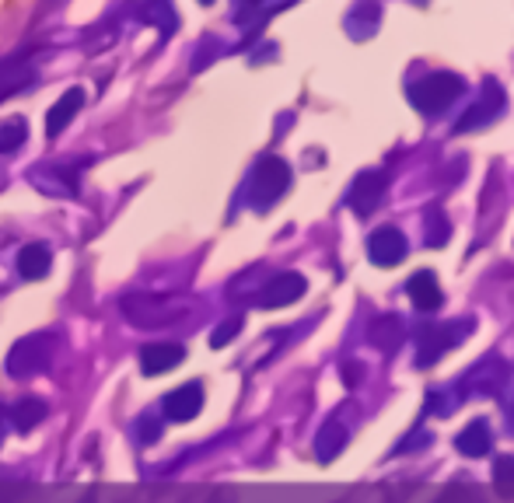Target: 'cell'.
Wrapping results in <instances>:
<instances>
[{"mask_svg": "<svg viewBox=\"0 0 514 503\" xmlns=\"http://www.w3.org/2000/svg\"><path fill=\"white\" fill-rule=\"evenodd\" d=\"M53 364V340L50 336H25L7 353V374L11 377H35Z\"/></svg>", "mask_w": 514, "mask_h": 503, "instance_id": "6da1fadb", "label": "cell"}, {"mask_svg": "<svg viewBox=\"0 0 514 503\" xmlns=\"http://www.w3.org/2000/svg\"><path fill=\"white\" fill-rule=\"evenodd\" d=\"M235 329H238V321H228V325H220V329L214 332V340H210V343H214V346H224L228 340H231V332H235Z\"/></svg>", "mask_w": 514, "mask_h": 503, "instance_id": "8fae6325", "label": "cell"}, {"mask_svg": "<svg viewBox=\"0 0 514 503\" xmlns=\"http://www.w3.org/2000/svg\"><path fill=\"white\" fill-rule=\"evenodd\" d=\"M182 346H172V343H147L140 349V371L147 377H158V374L172 371L182 364Z\"/></svg>", "mask_w": 514, "mask_h": 503, "instance_id": "277c9868", "label": "cell"}, {"mask_svg": "<svg viewBox=\"0 0 514 503\" xmlns=\"http://www.w3.org/2000/svg\"><path fill=\"white\" fill-rule=\"evenodd\" d=\"M28 84H35V70L25 67V63H7L0 70V98H11L18 91H25Z\"/></svg>", "mask_w": 514, "mask_h": 503, "instance_id": "ba28073f", "label": "cell"}, {"mask_svg": "<svg viewBox=\"0 0 514 503\" xmlns=\"http://www.w3.org/2000/svg\"><path fill=\"white\" fill-rule=\"evenodd\" d=\"M46 402L42 398H22L11 413H7V420H14V430H22V433H28V430H35V426L46 420Z\"/></svg>", "mask_w": 514, "mask_h": 503, "instance_id": "52a82bcc", "label": "cell"}, {"mask_svg": "<svg viewBox=\"0 0 514 503\" xmlns=\"http://www.w3.org/2000/svg\"><path fill=\"white\" fill-rule=\"evenodd\" d=\"M81 106H84V91L81 88H70V91L50 108V116H46V133H50V136H60V133L70 126V119L81 112Z\"/></svg>", "mask_w": 514, "mask_h": 503, "instance_id": "5b68a950", "label": "cell"}, {"mask_svg": "<svg viewBox=\"0 0 514 503\" xmlns=\"http://www.w3.org/2000/svg\"><path fill=\"white\" fill-rule=\"evenodd\" d=\"M0 437H4V409H0Z\"/></svg>", "mask_w": 514, "mask_h": 503, "instance_id": "7c38bea8", "label": "cell"}, {"mask_svg": "<svg viewBox=\"0 0 514 503\" xmlns=\"http://www.w3.org/2000/svg\"><path fill=\"white\" fill-rule=\"evenodd\" d=\"M28 182L39 189L42 196H74L78 186H74V175H70V168H60V164H35L32 172H28Z\"/></svg>", "mask_w": 514, "mask_h": 503, "instance_id": "7a4b0ae2", "label": "cell"}, {"mask_svg": "<svg viewBox=\"0 0 514 503\" xmlns=\"http://www.w3.org/2000/svg\"><path fill=\"white\" fill-rule=\"evenodd\" d=\"M200 405H203V385H196V381L175 388L172 396L164 398V413H168L172 424H190L192 416L200 413Z\"/></svg>", "mask_w": 514, "mask_h": 503, "instance_id": "3957f363", "label": "cell"}, {"mask_svg": "<svg viewBox=\"0 0 514 503\" xmlns=\"http://www.w3.org/2000/svg\"><path fill=\"white\" fill-rule=\"evenodd\" d=\"M50 265H53V252H50V245H42V241H32V245H25V248L18 252V273H22L25 280H42V276L50 273Z\"/></svg>", "mask_w": 514, "mask_h": 503, "instance_id": "8992f818", "label": "cell"}, {"mask_svg": "<svg viewBox=\"0 0 514 503\" xmlns=\"http://www.w3.org/2000/svg\"><path fill=\"white\" fill-rule=\"evenodd\" d=\"M136 441H144V444H154L158 441V433H162V426H158V420L154 416H144L140 424H136Z\"/></svg>", "mask_w": 514, "mask_h": 503, "instance_id": "30bf717a", "label": "cell"}, {"mask_svg": "<svg viewBox=\"0 0 514 503\" xmlns=\"http://www.w3.org/2000/svg\"><path fill=\"white\" fill-rule=\"evenodd\" d=\"M25 144V123L22 119H4L0 123V154H11Z\"/></svg>", "mask_w": 514, "mask_h": 503, "instance_id": "9c48e42d", "label": "cell"}]
</instances>
